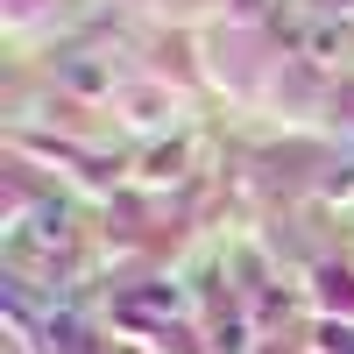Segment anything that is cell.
Segmentation results:
<instances>
[{"label":"cell","mask_w":354,"mask_h":354,"mask_svg":"<svg viewBox=\"0 0 354 354\" xmlns=\"http://www.w3.org/2000/svg\"><path fill=\"white\" fill-rule=\"evenodd\" d=\"M128 319H177L185 312V290H170V283H149V290H128L121 298Z\"/></svg>","instance_id":"1"},{"label":"cell","mask_w":354,"mask_h":354,"mask_svg":"<svg viewBox=\"0 0 354 354\" xmlns=\"http://www.w3.org/2000/svg\"><path fill=\"white\" fill-rule=\"evenodd\" d=\"M290 43H298V57H312V64H340V28H333V21L290 28Z\"/></svg>","instance_id":"2"},{"label":"cell","mask_w":354,"mask_h":354,"mask_svg":"<svg viewBox=\"0 0 354 354\" xmlns=\"http://www.w3.org/2000/svg\"><path fill=\"white\" fill-rule=\"evenodd\" d=\"M71 85H85V93H100V85H106V71H100V64H71Z\"/></svg>","instance_id":"4"},{"label":"cell","mask_w":354,"mask_h":354,"mask_svg":"<svg viewBox=\"0 0 354 354\" xmlns=\"http://www.w3.org/2000/svg\"><path fill=\"white\" fill-rule=\"evenodd\" d=\"M177 163H185V149H177V142H170V149H149L142 177H177Z\"/></svg>","instance_id":"3"}]
</instances>
